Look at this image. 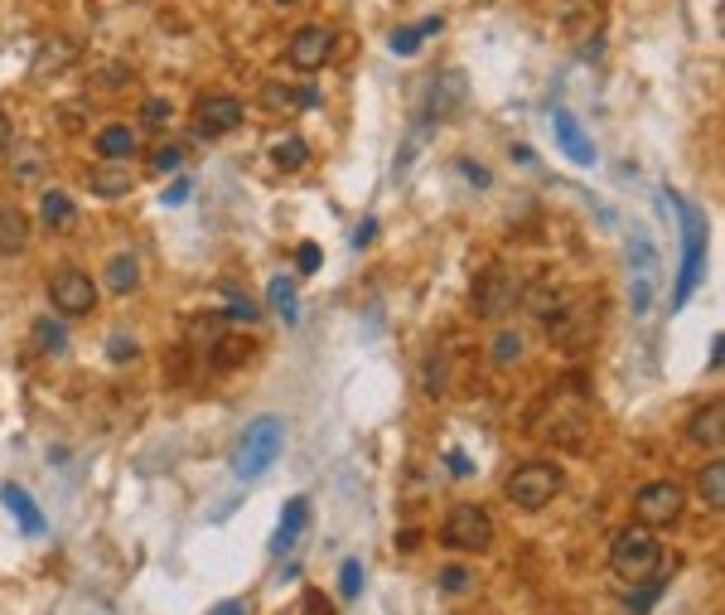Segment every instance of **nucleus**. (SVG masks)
<instances>
[{
	"mask_svg": "<svg viewBox=\"0 0 725 615\" xmlns=\"http://www.w3.org/2000/svg\"><path fill=\"white\" fill-rule=\"evenodd\" d=\"M39 218L49 228H68V224H73V200H68L64 190H44L39 194Z\"/></svg>",
	"mask_w": 725,
	"mask_h": 615,
	"instance_id": "nucleus-25",
	"label": "nucleus"
},
{
	"mask_svg": "<svg viewBox=\"0 0 725 615\" xmlns=\"http://www.w3.org/2000/svg\"><path fill=\"white\" fill-rule=\"evenodd\" d=\"M107 286H112L116 296L136 292V286H140V262H136V258H126V252H122V258H112V266H107Z\"/></svg>",
	"mask_w": 725,
	"mask_h": 615,
	"instance_id": "nucleus-28",
	"label": "nucleus"
},
{
	"mask_svg": "<svg viewBox=\"0 0 725 615\" xmlns=\"http://www.w3.org/2000/svg\"><path fill=\"white\" fill-rule=\"evenodd\" d=\"M697 494H701V504H706L711 514H721V509H725V460H721V456L711 460V466H701Z\"/></svg>",
	"mask_w": 725,
	"mask_h": 615,
	"instance_id": "nucleus-19",
	"label": "nucleus"
},
{
	"mask_svg": "<svg viewBox=\"0 0 725 615\" xmlns=\"http://www.w3.org/2000/svg\"><path fill=\"white\" fill-rule=\"evenodd\" d=\"M5 141H10V122L0 117V150H5Z\"/></svg>",
	"mask_w": 725,
	"mask_h": 615,
	"instance_id": "nucleus-46",
	"label": "nucleus"
},
{
	"mask_svg": "<svg viewBox=\"0 0 725 615\" xmlns=\"http://www.w3.org/2000/svg\"><path fill=\"white\" fill-rule=\"evenodd\" d=\"M610 567H614V577H624L629 586L643 582V577H653V572L663 567V543H658V533L643 528V524L619 528L614 543H610Z\"/></svg>",
	"mask_w": 725,
	"mask_h": 615,
	"instance_id": "nucleus-4",
	"label": "nucleus"
},
{
	"mask_svg": "<svg viewBox=\"0 0 725 615\" xmlns=\"http://www.w3.org/2000/svg\"><path fill=\"white\" fill-rule=\"evenodd\" d=\"M306 524H310V499H290L286 504V514H280V524H276V538H272V553L276 557H286L290 548L300 543V533H306Z\"/></svg>",
	"mask_w": 725,
	"mask_h": 615,
	"instance_id": "nucleus-15",
	"label": "nucleus"
},
{
	"mask_svg": "<svg viewBox=\"0 0 725 615\" xmlns=\"http://www.w3.org/2000/svg\"><path fill=\"white\" fill-rule=\"evenodd\" d=\"M34 344H39V354H68V330L64 320H34Z\"/></svg>",
	"mask_w": 725,
	"mask_h": 615,
	"instance_id": "nucleus-27",
	"label": "nucleus"
},
{
	"mask_svg": "<svg viewBox=\"0 0 725 615\" xmlns=\"http://www.w3.org/2000/svg\"><path fill=\"white\" fill-rule=\"evenodd\" d=\"M160 200H165L170 208H180L184 200H189V180H174V184H170V190H165V194H160Z\"/></svg>",
	"mask_w": 725,
	"mask_h": 615,
	"instance_id": "nucleus-40",
	"label": "nucleus"
},
{
	"mask_svg": "<svg viewBox=\"0 0 725 615\" xmlns=\"http://www.w3.org/2000/svg\"><path fill=\"white\" fill-rule=\"evenodd\" d=\"M88 184H92V194H97V200H122V194H131L136 175H131V166H126V160H102V166L88 175Z\"/></svg>",
	"mask_w": 725,
	"mask_h": 615,
	"instance_id": "nucleus-14",
	"label": "nucleus"
},
{
	"mask_svg": "<svg viewBox=\"0 0 725 615\" xmlns=\"http://www.w3.org/2000/svg\"><path fill=\"white\" fill-rule=\"evenodd\" d=\"M0 504L20 519V528H25L30 538H39V533L49 528V519L39 514V504H34V494L25 490V485H0Z\"/></svg>",
	"mask_w": 725,
	"mask_h": 615,
	"instance_id": "nucleus-13",
	"label": "nucleus"
},
{
	"mask_svg": "<svg viewBox=\"0 0 725 615\" xmlns=\"http://www.w3.org/2000/svg\"><path fill=\"white\" fill-rule=\"evenodd\" d=\"M450 475H454V480H470V475H474V460L470 456H464V451H450Z\"/></svg>",
	"mask_w": 725,
	"mask_h": 615,
	"instance_id": "nucleus-37",
	"label": "nucleus"
},
{
	"mask_svg": "<svg viewBox=\"0 0 725 615\" xmlns=\"http://www.w3.org/2000/svg\"><path fill=\"white\" fill-rule=\"evenodd\" d=\"M276 5H296V0H276Z\"/></svg>",
	"mask_w": 725,
	"mask_h": 615,
	"instance_id": "nucleus-47",
	"label": "nucleus"
},
{
	"mask_svg": "<svg viewBox=\"0 0 725 615\" xmlns=\"http://www.w3.org/2000/svg\"><path fill=\"white\" fill-rule=\"evenodd\" d=\"M552 126H556V141L561 150H566L576 166H595V146H590V136L580 132V122L571 117V112H552Z\"/></svg>",
	"mask_w": 725,
	"mask_h": 615,
	"instance_id": "nucleus-16",
	"label": "nucleus"
},
{
	"mask_svg": "<svg viewBox=\"0 0 725 615\" xmlns=\"http://www.w3.org/2000/svg\"><path fill=\"white\" fill-rule=\"evenodd\" d=\"M518 358H522V334L518 330H503L498 340H494V364L508 368V364H518Z\"/></svg>",
	"mask_w": 725,
	"mask_h": 615,
	"instance_id": "nucleus-31",
	"label": "nucleus"
},
{
	"mask_svg": "<svg viewBox=\"0 0 725 615\" xmlns=\"http://www.w3.org/2000/svg\"><path fill=\"white\" fill-rule=\"evenodd\" d=\"M306 160H310V141L306 136H280V141L272 146V166L276 170H306Z\"/></svg>",
	"mask_w": 725,
	"mask_h": 615,
	"instance_id": "nucleus-23",
	"label": "nucleus"
},
{
	"mask_svg": "<svg viewBox=\"0 0 725 615\" xmlns=\"http://www.w3.org/2000/svg\"><path fill=\"white\" fill-rule=\"evenodd\" d=\"M30 248V218L20 208H0V252L15 258V252Z\"/></svg>",
	"mask_w": 725,
	"mask_h": 615,
	"instance_id": "nucleus-18",
	"label": "nucleus"
},
{
	"mask_svg": "<svg viewBox=\"0 0 725 615\" xmlns=\"http://www.w3.org/2000/svg\"><path fill=\"white\" fill-rule=\"evenodd\" d=\"M49 300L64 320H83L97 310V282H92L83 266H58L49 276Z\"/></svg>",
	"mask_w": 725,
	"mask_h": 615,
	"instance_id": "nucleus-6",
	"label": "nucleus"
},
{
	"mask_svg": "<svg viewBox=\"0 0 725 615\" xmlns=\"http://www.w3.org/2000/svg\"><path fill=\"white\" fill-rule=\"evenodd\" d=\"M663 591H668V577H658V572H653V577H643V586H638V591H629V596H624L629 615H648V611H653V601H658Z\"/></svg>",
	"mask_w": 725,
	"mask_h": 615,
	"instance_id": "nucleus-26",
	"label": "nucleus"
},
{
	"mask_svg": "<svg viewBox=\"0 0 725 615\" xmlns=\"http://www.w3.org/2000/svg\"><path fill=\"white\" fill-rule=\"evenodd\" d=\"M658 292H663V258L653 248V238L643 228H634L629 234V310H634V320L653 316Z\"/></svg>",
	"mask_w": 725,
	"mask_h": 615,
	"instance_id": "nucleus-1",
	"label": "nucleus"
},
{
	"mask_svg": "<svg viewBox=\"0 0 725 615\" xmlns=\"http://www.w3.org/2000/svg\"><path fill=\"white\" fill-rule=\"evenodd\" d=\"M334 59V30L330 25H300L286 44V64L300 73H320Z\"/></svg>",
	"mask_w": 725,
	"mask_h": 615,
	"instance_id": "nucleus-10",
	"label": "nucleus"
},
{
	"mask_svg": "<svg viewBox=\"0 0 725 615\" xmlns=\"http://www.w3.org/2000/svg\"><path fill=\"white\" fill-rule=\"evenodd\" d=\"M358 591H362V562L358 557H344V567H338V596L354 601Z\"/></svg>",
	"mask_w": 725,
	"mask_h": 615,
	"instance_id": "nucleus-30",
	"label": "nucleus"
},
{
	"mask_svg": "<svg viewBox=\"0 0 725 615\" xmlns=\"http://www.w3.org/2000/svg\"><path fill=\"white\" fill-rule=\"evenodd\" d=\"M20 156H25V160H20V170H15V175H20V180H30L34 170H39V146H25V150H20Z\"/></svg>",
	"mask_w": 725,
	"mask_h": 615,
	"instance_id": "nucleus-39",
	"label": "nucleus"
},
{
	"mask_svg": "<svg viewBox=\"0 0 725 615\" xmlns=\"http://www.w3.org/2000/svg\"><path fill=\"white\" fill-rule=\"evenodd\" d=\"M306 606H310V615H330V601H320V596H310Z\"/></svg>",
	"mask_w": 725,
	"mask_h": 615,
	"instance_id": "nucleus-45",
	"label": "nucleus"
},
{
	"mask_svg": "<svg viewBox=\"0 0 725 615\" xmlns=\"http://www.w3.org/2000/svg\"><path fill=\"white\" fill-rule=\"evenodd\" d=\"M372 234H378V218H368V224L354 234V248H362V242H372Z\"/></svg>",
	"mask_w": 725,
	"mask_h": 615,
	"instance_id": "nucleus-44",
	"label": "nucleus"
},
{
	"mask_svg": "<svg viewBox=\"0 0 725 615\" xmlns=\"http://www.w3.org/2000/svg\"><path fill=\"white\" fill-rule=\"evenodd\" d=\"M460 175L470 180V184H479V190H488V170L474 166V160H460Z\"/></svg>",
	"mask_w": 725,
	"mask_h": 615,
	"instance_id": "nucleus-38",
	"label": "nucleus"
},
{
	"mask_svg": "<svg viewBox=\"0 0 725 615\" xmlns=\"http://www.w3.org/2000/svg\"><path fill=\"white\" fill-rule=\"evenodd\" d=\"M112 358H136V340H122V334H112Z\"/></svg>",
	"mask_w": 725,
	"mask_h": 615,
	"instance_id": "nucleus-42",
	"label": "nucleus"
},
{
	"mask_svg": "<svg viewBox=\"0 0 725 615\" xmlns=\"http://www.w3.org/2000/svg\"><path fill=\"white\" fill-rule=\"evenodd\" d=\"M470 582H474V577L464 572V567H440V591H450V596H454V591H464Z\"/></svg>",
	"mask_w": 725,
	"mask_h": 615,
	"instance_id": "nucleus-35",
	"label": "nucleus"
},
{
	"mask_svg": "<svg viewBox=\"0 0 725 615\" xmlns=\"http://www.w3.org/2000/svg\"><path fill=\"white\" fill-rule=\"evenodd\" d=\"M97 156L102 160H131L136 156V132H131V126H102V132H97Z\"/></svg>",
	"mask_w": 725,
	"mask_h": 615,
	"instance_id": "nucleus-21",
	"label": "nucleus"
},
{
	"mask_svg": "<svg viewBox=\"0 0 725 615\" xmlns=\"http://www.w3.org/2000/svg\"><path fill=\"white\" fill-rule=\"evenodd\" d=\"M280 446H286V422L280 417H256V422L242 432L238 451H232V470H238V480H256V475H266L276 466Z\"/></svg>",
	"mask_w": 725,
	"mask_h": 615,
	"instance_id": "nucleus-3",
	"label": "nucleus"
},
{
	"mask_svg": "<svg viewBox=\"0 0 725 615\" xmlns=\"http://www.w3.org/2000/svg\"><path fill=\"white\" fill-rule=\"evenodd\" d=\"M518 306V282H513L508 272H484L479 276V286H474V310L484 320H498V316H508V310Z\"/></svg>",
	"mask_w": 725,
	"mask_h": 615,
	"instance_id": "nucleus-11",
	"label": "nucleus"
},
{
	"mask_svg": "<svg viewBox=\"0 0 725 615\" xmlns=\"http://www.w3.org/2000/svg\"><path fill=\"white\" fill-rule=\"evenodd\" d=\"M503 494H508V504L537 514V509H546L561 494V466H552V460H528V466H518L508 475Z\"/></svg>",
	"mask_w": 725,
	"mask_h": 615,
	"instance_id": "nucleus-5",
	"label": "nucleus"
},
{
	"mask_svg": "<svg viewBox=\"0 0 725 615\" xmlns=\"http://www.w3.org/2000/svg\"><path fill=\"white\" fill-rule=\"evenodd\" d=\"M320 248H314V242H300V252H296V266H300V276H314L320 272Z\"/></svg>",
	"mask_w": 725,
	"mask_h": 615,
	"instance_id": "nucleus-36",
	"label": "nucleus"
},
{
	"mask_svg": "<svg viewBox=\"0 0 725 615\" xmlns=\"http://www.w3.org/2000/svg\"><path fill=\"white\" fill-rule=\"evenodd\" d=\"M460 98H464V73H454V68H450V73H440V83L430 88V112H436L430 122L446 117V112H450Z\"/></svg>",
	"mask_w": 725,
	"mask_h": 615,
	"instance_id": "nucleus-24",
	"label": "nucleus"
},
{
	"mask_svg": "<svg viewBox=\"0 0 725 615\" xmlns=\"http://www.w3.org/2000/svg\"><path fill=\"white\" fill-rule=\"evenodd\" d=\"M170 117H174L170 98H146V102H140V126H146V132H160V126H170Z\"/></svg>",
	"mask_w": 725,
	"mask_h": 615,
	"instance_id": "nucleus-29",
	"label": "nucleus"
},
{
	"mask_svg": "<svg viewBox=\"0 0 725 615\" xmlns=\"http://www.w3.org/2000/svg\"><path fill=\"white\" fill-rule=\"evenodd\" d=\"M78 59V44L68 39V34H49V39L34 49V64H30V78H39V83H49L54 73H64L68 64Z\"/></svg>",
	"mask_w": 725,
	"mask_h": 615,
	"instance_id": "nucleus-12",
	"label": "nucleus"
},
{
	"mask_svg": "<svg viewBox=\"0 0 725 615\" xmlns=\"http://www.w3.org/2000/svg\"><path fill=\"white\" fill-rule=\"evenodd\" d=\"M242 117H248V107H242V102L232 98V92H204V98L194 102V132L204 136V141L238 132Z\"/></svg>",
	"mask_w": 725,
	"mask_h": 615,
	"instance_id": "nucleus-9",
	"label": "nucleus"
},
{
	"mask_svg": "<svg viewBox=\"0 0 725 615\" xmlns=\"http://www.w3.org/2000/svg\"><path fill=\"white\" fill-rule=\"evenodd\" d=\"M102 83H107V88H122V83H131V73H126L122 64H112V68H102Z\"/></svg>",
	"mask_w": 725,
	"mask_h": 615,
	"instance_id": "nucleus-41",
	"label": "nucleus"
},
{
	"mask_svg": "<svg viewBox=\"0 0 725 615\" xmlns=\"http://www.w3.org/2000/svg\"><path fill=\"white\" fill-rule=\"evenodd\" d=\"M440 543L454 553H488L494 548V519L479 504H454L446 528H440Z\"/></svg>",
	"mask_w": 725,
	"mask_h": 615,
	"instance_id": "nucleus-7",
	"label": "nucleus"
},
{
	"mask_svg": "<svg viewBox=\"0 0 725 615\" xmlns=\"http://www.w3.org/2000/svg\"><path fill=\"white\" fill-rule=\"evenodd\" d=\"M180 166H184V146H156L150 150V170H156V175H174Z\"/></svg>",
	"mask_w": 725,
	"mask_h": 615,
	"instance_id": "nucleus-32",
	"label": "nucleus"
},
{
	"mask_svg": "<svg viewBox=\"0 0 725 615\" xmlns=\"http://www.w3.org/2000/svg\"><path fill=\"white\" fill-rule=\"evenodd\" d=\"M682 509H687V490L677 480H653L634 494V519L643 528H668L682 519Z\"/></svg>",
	"mask_w": 725,
	"mask_h": 615,
	"instance_id": "nucleus-8",
	"label": "nucleus"
},
{
	"mask_svg": "<svg viewBox=\"0 0 725 615\" xmlns=\"http://www.w3.org/2000/svg\"><path fill=\"white\" fill-rule=\"evenodd\" d=\"M672 208L682 214V282H677V292H672V310H682L687 300H692V292L701 286V272H706V214H701L697 204H687V200H677V194H668Z\"/></svg>",
	"mask_w": 725,
	"mask_h": 615,
	"instance_id": "nucleus-2",
	"label": "nucleus"
},
{
	"mask_svg": "<svg viewBox=\"0 0 725 615\" xmlns=\"http://www.w3.org/2000/svg\"><path fill=\"white\" fill-rule=\"evenodd\" d=\"M262 102H266V107H280V112H286V107H300V92H290L286 83H266L262 88Z\"/></svg>",
	"mask_w": 725,
	"mask_h": 615,
	"instance_id": "nucleus-34",
	"label": "nucleus"
},
{
	"mask_svg": "<svg viewBox=\"0 0 725 615\" xmlns=\"http://www.w3.org/2000/svg\"><path fill=\"white\" fill-rule=\"evenodd\" d=\"M721 422H725V402H721V398H711L706 408H701V412L692 417V426H687V436H692L697 446H706V451H721V441H725Z\"/></svg>",
	"mask_w": 725,
	"mask_h": 615,
	"instance_id": "nucleus-17",
	"label": "nucleus"
},
{
	"mask_svg": "<svg viewBox=\"0 0 725 615\" xmlns=\"http://www.w3.org/2000/svg\"><path fill=\"white\" fill-rule=\"evenodd\" d=\"M436 30H440V15L421 20V25H402V30H392L388 49H392V54H402V59H412V54L421 49V39H426V34H436Z\"/></svg>",
	"mask_w": 725,
	"mask_h": 615,
	"instance_id": "nucleus-22",
	"label": "nucleus"
},
{
	"mask_svg": "<svg viewBox=\"0 0 725 615\" xmlns=\"http://www.w3.org/2000/svg\"><path fill=\"white\" fill-rule=\"evenodd\" d=\"M266 306L276 310L286 324L300 320V296H296V282L290 276H272V286H266Z\"/></svg>",
	"mask_w": 725,
	"mask_h": 615,
	"instance_id": "nucleus-20",
	"label": "nucleus"
},
{
	"mask_svg": "<svg viewBox=\"0 0 725 615\" xmlns=\"http://www.w3.org/2000/svg\"><path fill=\"white\" fill-rule=\"evenodd\" d=\"M208 615H248V601H218Z\"/></svg>",
	"mask_w": 725,
	"mask_h": 615,
	"instance_id": "nucleus-43",
	"label": "nucleus"
},
{
	"mask_svg": "<svg viewBox=\"0 0 725 615\" xmlns=\"http://www.w3.org/2000/svg\"><path fill=\"white\" fill-rule=\"evenodd\" d=\"M262 310L252 306L248 296H238V292H228V310H223V320H232V324H252Z\"/></svg>",
	"mask_w": 725,
	"mask_h": 615,
	"instance_id": "nucleus-33",
	"label": "nucleus"
}]
</instances>
